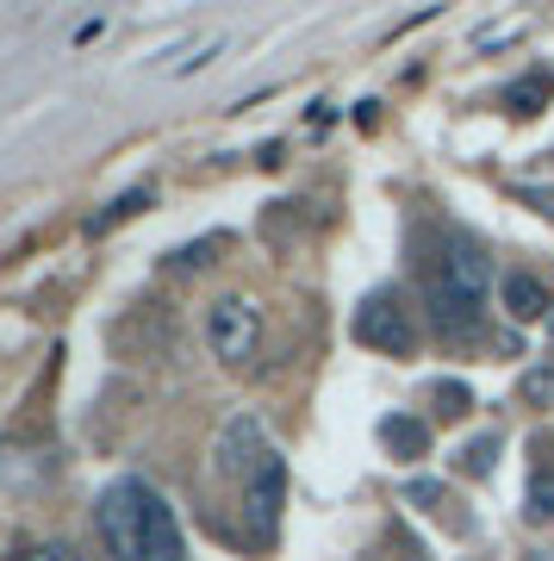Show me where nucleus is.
Returning a JSON list of instances; mask_svg holds the SVG:
<instances>
[{
	"instance_id": "obj_1",
	"label": "nucleus",
	"mask_w": 554,
	"mask_h": 561,
	"mask_svg": "<svg viewBox=\"0 0 554 561\" xmlns=\"http://www.w3.org/2000/svg\"><path fill=\"white\" fill-rule=\"evenodd\" d=\"M486 294H493V256L480 250L468 231H449L436 243L430 268H424V306L442 337H474L486 319Z\"/></svg>"
},
{
	"instance_id": "obj_2",
	"label": "nucleus",
	"mask_w": 554,
	"mask_h": 561,
	"mask_svg": "<svg viewBox=\"0 0 554 561\" xmlns=\"http://www.w3.org/2000/svg\"><path fill=\"white\" fill-rule=\"evenodd\" d=\"M94 518H100V542H106V556L113 561H181L187 556L169 500H162L157 486L131 481V474L100 493Z\"/></svg>"
},
{
	"instance_id": "obj_3",
	"label": "nucleus",
	"mask_w": 554,
	"mask_h": 561,
	"mask_svg": "<svg viewBox=\"0 0 554 561\" xmlns=\"http://www.w3.org/2000/svg\"><path fill=\"white\" fill-rule=\"evenodd\" d=\"M356 337L368 350H386V356H412L417 350V319L412 306L399 300V294H368L356 312Z\"/></svg>"
},
{
	"instance_id": "obj_4",
	"label": "nucleus",
	"mask_w": 554,
	"mask_h": 561,
	"mask_svg": "<svg viewBox=\"0 0 554 561\" xmlns=\"http://www.w3.org/2000/svg\"><path fill=\"white\" fill-rule=\"evenodd\" d=\"M206 337H212V350L231 362V368H238V362H250V356L262 350V312H256V300H243V294H224V300H212Z\"/></svg>"
},
{
	"instance_id": "obj_5",
	"label": "nucleus",
	"mask_w": 554,
	"mask_h": 561,
	"mask_svg": "<svg viewBox=\"0 0 554 561\" xmlns=\"http://www.w3.org/2000/svg\"><path fill=\"white\" fill-rule=\"evenodd\" d=\"M238 486H243V512H250V524H256V537L268 542L275 524H280V505H287V461H280V449H268Z\"/></svg>"
},
{
	"instance_id": "obj_6",
	"label": "nucleus",
	"mask_w": 554,
	"mask_h": 561,
	"mask_svg": "<svg viewBox=\"0 0 554 561\" xmlns=\"http://www.w3.org/2000/svg\"><path fill=\"white\" fill-rule=\"evenodd\" d=\"M262 456H268V437H262V419H256V412L224 419V431H218V468H224L231 481H243V474H250Z\"/></svg>"
},
{
	"instance_id": "obj_7",
	"label": "nucleus",
	"mask_w": 554,
	"mask_h": 561,
	"mask_svg": "<svg viewBox=\"0 0 554 561\" xmlns=\"http://www.w3.org/2000/svg\"><path fill=\"white\" fill-rule=\"evenodd\" d=\"M380 443H386L399 461H417V456H430V424L412 419V412H393V419L380 424Z\"/></svg>"
},
{
	"instance_id": "obj_8",
	"label": "nucleus",
	"mask_w": 554,
	"mask_h": 561,
	"mask_svg": "<svg viewBox=\"0 0 554 561\" xmlns=\"http://www.w3.org/2000/svg\"><path fill=\"white\" fill-rule=\"evenodd\" d=\"M505 312H511L517 324H530V319H542V312H554V306H549V294H542L535 275H505Z\"/></svg>"
},
{
	"instance_id": "obj_9",
	"label": "nucleus",
	"mask_w": 554,
	"mask_h": 561,
	"mask_svg": "<svg viewBox=\"0 0 554 561\" xmlns=\"http://www.w3.org/2000/svg\"><path fill=\"white\" fill-rule=\"evenodd\" d=\"M523 518L542 524V530L554 524V461H535V474H530V505H523Z\"/></svg>"
},
{
	"instance_id": "obj_10",
	"label": "nucleus",
	"mask_w": 554,
	"mask_h": 561,
	"mask_svg": "<svg viewBox=\"0 0 554 561\" xmlns=\"http://www.w3.org/2000/svg\"><path fill=\"white\" fill-rule=\"evenodd\" d=\"M549 94H554V76H549V69H530L523 81H511V88H505V106H511V113H535Z\"/></svg>"
},
{
	"instance_id": "obj_11",
	"label": "nucleus",
	"mask_w": 554,
	"mask_h": 561,
	"mask_svg": "<svg viewBox=\"0 0 554 561\" xmlns=\"http://www.w3.org/2000/svg\"><path fill=\"white\" fill-rule=\"evenodd\" d=\"M493 461H498V431H486V437H474L468 449H461V474L480 481V474H493Z\"/></svg>"
},
{
	"instance_id": "obj_12",
	"label": "nucleus",
	"mask_w": 554,
	"mask_h": 561,
	"mask_svg": "<svg viewBox=\"0 0 554 561\" xmlns=\"http://www.w3.org/2000/svg\"><path fill=\"white\" fill-rule=\"evenodd\" d=\"M405 500H412V505H424V512H436V518H442V512L455 505L442 481H412V486H405Z\"/></svg>"
},
{
	"instance_id": "obj_13",
	"label": "nucleus",
	"mask_w": 554,
	"mask_h": 561,
	"mask_svg": "<svg viewBox=\"0 0 554 561\" xmlns=\"http://www.w3.org/2000/svg\"><path fill=\"white\" fill-rule=\"evenodd\" d=\"M138 206H150V194H125V201L113 206V213H100V219L88 225V231H94V238H106V231H113V225H119V219H131V213H138Z\"/></svg>"
},
{
	"instance_id": "obj_14",
	"label": "nucleus",
	"mask_w": 554,
	"mask_h": 561,
	"mask_svg": "<svg viewBox=\"0 0 554 561\" xmlns=\"http://www.w3.org/2000/svg\"><path fill=\"white\" fill-rule=\"evenodd\" d=\"M436 405H442V419H461V412L474 405V393H468L461 381H442V387H436Z\"/></svg>"
},
{
	"instance_id": "obj_15",
	"label": "nucleus",
	"mask_w": 554,
	"mask_h": 561,
	"mask_svg": "<svg viewBox=\"0 0 554 561\" xmlns=\"http://www.w3.org/2000/svg\"><path fill=\"white\" fill-rule=\"evenodd\" d=\"M25 561H81L69 542H38V549H25Z\"/></svg>"
},
{
	"instance_id": "obj_16",
	"label": "nucleus",
	"mask_w": 554,
	"mask_h": 561,
	"mask_svg": "<svg viewBox=\"0 0 554 561\" xmlns=\"http://www.w3.org/2000/svg\"><path fill=\"white\" fill-rule=\"evenodd\" d=\"M212 250H218V238H206V243H194V250H181V268H199V262H212Z\"/></svg>"
},
{
	"instance_id": "obj_17",
	"label": "nucleus",
	"mask_w": 554,
	"mask_h": 561,
	"mask_svg": "<svg viewBox=\"0 0 554 561\" xmlns=\"http://www.w3.org/2000/svg\"><path fill=\"white\" fill-rule=\"evenodd\" d=\"M523 393H530V400H554V375H530V381H523Z\"/></svg>"
},
{
	"instance_id": "obj_18",
	"label": "nucleus",
	"mask_w": 554,
	"mask_h": 561,
	"mask_svg": "<svg viewBox=\"0 0 554 561\" xmlns=\"http://www.w3.org/2000/svg\"><path fill=\"white\" fill-rule=\"evenodd\" d=\"M542 206H549V213H554V194H549V201H542Z\"/></svg>"
},
{
	"instance_id": "obj_19",
	"label": "nucleus",
	"mask_w": 554,
	"mask_h": 561,
	"mask_svg": "<svg viewBox=\"0 0 554 561\" xmlns=\"http://www.w3.org/2000/svg\"><path fill=\"white\" fill-rule=\"evenodd\" d=\"M549 331H554V312H549Z\"/></svg>"
}]
</instances>
